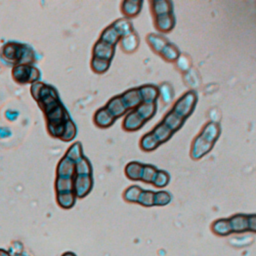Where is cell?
I'll use <instances>...</instances> for the list:
<instances>
[{
  "label": "cell",
  "mask_w": 256,
  "mask_h": 256,
  "mask_svg": "<svg viewBox=\"0 0 256 256\" xmlns=\"http://www.w3.org/2000/svg\"><path fill=\"white\" fill-rule=\"evenodd\" d=\"M114 119L115 118L106 108L99 109L94 115V121H95L96 125L99 127H102V128L111 126L114 122Z\"/></svg>",
  "instance_id": "cell-10"
},
{
  "label": "cell",
  "mask_w": 256,
  "mask_h": 256,
  "mask_svg": "<svg viewBox=\"0 0 256 256\" xmlns=\"http://www.w3.org/2000/svg\"><path fill=\"white\" fill-rule=\"evenodd\" d=\"M173 25H174V18L170 13L156 16V26L158 30L168 32L173 28Z\"/></svg>",
  "instance_id": "cell-12"
},
{
  "label": "cell",
  "mask_w": 256,
  "mask_h": 256,
  "mask_svg": "<svg viewBox=\"0 0 256 256\" xmlns=\"http://www.w3.org/2000/svg\"><path fill=\"white\" fill-rule=\"evenodd\" d=\"M142 192V190L138 187V186H131L129 187L125 193H124V197L126 200L128 201H138L139 195Z\"/></svg>",
  "instance_id": "cell-37"
},
{
  "label": "cell",
  "mask_w": 256,
  "mask_h": 256,
  "mask_svg": "<svg viewBox=\"0 0 256 256\" xmlns=\"http://www.w3.org/2000/svg\"><path fill=\"white\" fill-rule=\"evenodd\" d=\"M112 26L116 31H117L119 36H123V37L131 34L133 29L132 24L126 19H119L117 21H115Z\"/></svg>",
  "instance_id": "cell-19"
},
{
  "label": "cell",
  "mask_w": 256,
  "mask_h": 256,
  "mask_svg": "<svg viewBox=\"0 0 256 256\" xmlns=\"http://www.w3.org/2000/svg\"><path fill=\"white\" fill-rule=\"evenodd\" d=\"M214 143L209 142L199 135L193 142L192 149H191V156L193 159H199L202 156H204L206 153L210 151L213 147Z\"/></svg>",
  "instance_id": "cell-4"
},
{
  "label": "cell",
  "mask_w": 256,
  "mask_h": 256,
  "mask_svg": "<svg viewBox=\"0 0 256 256\" xmlns=\"http://www.w3.org/2000/svg\"><path fill=\"white\" fill-rule=\"evenodd\" d=\"M0 256H11V255L5 249H0Z\"/></svg>",
  "instance_id": "cell-41"
},
{
  "label": "cell",
  "mask_w": 256,
  "mask_h": 256,
  "mask_svg": "<svg viewBox=\"0 0 256 256\" xmlns=\"http://www.w3.org/2000/svg\"><path fill=\"white\" fill-rule=\"evenodd\" d=\"M168 182H169V175L163 170H158L152 183H154V185L157 186V187H163V186L167 185Z\"/></svg>",
  "instance_id": "cell-35"
},
{
  "label": "cell",
  "mask_w": 256,
  "mask_h": 256,
  "mask_svg": "<svg viewBox=\"0 0 256 256\" xmlns=\"http://www.w3.org/2000/svg\"><path fill=\"white\" fill-rule=\"evenodd\" d=\"M119 37H120V36H119V34L117 33V31H116V30L114 29V27L111 25V26H109L108 28H106V29L103 31L100 40L103 41V42H105V43H107V44H110V45L114 46V44L118 41Z\"/></svg>",
  "instance_id": "cell-23"
},
{
  "label": "cell",
  "mask_w": 256,
  "mask_h": 256,
  "mask_svg": "<svg viewBox=\"0 0 256 256\" xmlns=\"http://www.w3.org/2000/svg\"><path fill=\"white\" fill-rule=\"evenodd\" d=\"M219 133H220L219 125L214 122H209L203 128L200 135L205 139V140L211 142V143H214L219 136Z\"/></svg>",
  "instance_id": "cell-11"
},
{
  "label": "cell",
  "mask_w": 256,
  "mask_h": 256,
  "mask_svg": "<svg viewBox=\"0 0 256 256\" xmlns=\"http://www.w3.org/2000/svg\"><path fill=\"white\" fill-rule=\"evenodd\" d=\"M247 222H248V227L250 230L256 231V215L250 216L247 218Z\"/></svg>",
  "instance_id": "cell-40"
},
{
  "label": "cell",
  "mask_w": 256,
  "mask_h": 256,
  "mask_svg": "<svg viewBox=\"0 0 256 256\" xmlns=\"http://www.w3.org/2000/svg\"><path fill=\"white\" fill-rule=\"evenodd\" d=\"M171 199V196L167 192L160 191L157 193H154V204L156 205H165L167 204Z\"/></svg>",
  "instance_id": "cell-38"
},
{
  "label": "cell",
  "mask_w": 256,
  "mask_h": 256,
  "mask_svg": "<svg viewBox=\"0 0 256 256\" xmlns=\"http://www.w3.org/2000/svg\"><path fill=\"white\" fill-rule=\"evenodd\" d=\"M75 134H76L75 125L73 124V122L70 119L67 120L65 123V128H64V132H63L61 139L65 141H69V140H71L72 138H74Z\"/></svg>",
  "instance_id": "cell-32"
},
{
  "label": "cell",
  "mask_w": 256,
  "mask_h": 256,
  "mask_svg": "<svg viewBox=\"0 0 256 256\" xmlns=\"http://www.w3.org/2000/svg\"><path fill=\"white\" fill-rule=\"evenodd\" d=\"M231 229H233L235 231H243L248 227V222H247V217L243 215H236L233 216L229 220Z\"/></svg>",
  "instance_id": "cell-26"
},
{
  "label": "cell",
  "mask_w": 256,
  "mask_h": 256,
  "mask_svg": "<svg viewBox=\"0 0 256 256\" xmlns=\"http://www.w3.org/2000/svg\"><path fill=\"white\" fill-rule=\"evenodd\" d=\"M65 157L68 158L69 160H71L72 162H74V163L78 162L82 158V149H81L80 143H75L70 148H69Z\"/></svg>",
  "instance_id": "cell-27"
},
{
  "label": "cell",
  "mask_w": 256,
  "mask_h": 256,
  "mask_svg": "<svg viewBox=\"0 0 256 256\" xmlns=\"http://www.w3.org/2000/svg\"><path fill=\"white\" fill-rule=\"evenodd\" d=\"M135 111L139 114V116H140L144 121H147L155 114L156 104H155V102H153V103L142 102L140 105H138L136 107Z\"/></svg>",
  "instance_id": "cell-13"
},
{
  "label": "cell",
  "mask_w": 256,
  "mask_h": 256,
  "mask_svg": "<svg viewBox=\"0 0 256 256\" xmlns=\"http://www.w3.org/2000/svg\"><path fill=\"white\" fill-rule=\"evenodd\" d=\"M55 187H56L57 193L73 191V178H60V177H57Z\"/></svg>",
  "instance_id": "cell-24"
},
{
  "label": "cell",
  "mask_w": 256,
  "mask_h": 256,
  "mask_svg": "<svg viewBox=\"0 0 256 256\" xmlns=\"http://www.w3.org/2000/svg\"><path fill=\"white\" fill-rule=\"evenodd\" d=\"M140 7H141L140 1H124L122 3V11L128 17L137 15L141 9Z\"/></svg>",
  "instance_id": "cell-21"
},
{
  "label": "cell",
  "mask_w": 256,
  "mask_h": 256,
  "mask_svg": "<svg viewBox=\"0 0 256 256\" xmlns=\"http://www.w3.org/2000/svg\"><path fill=\"white\" fill-rule=\"evenodd\" d=\"M160 143L158 142V140L156 139V137L153 135L152 132L145 134L141 141H140V146L144 151H152L154 150Z\"/></svg>",
  "instance_id": "cell-20"
},
{
  "label": "cell",
  "mask_w": 256,
  "mask_h": 256,
  "mask_svg": "<svg viewBox=\"0 0 256 256\" xmlns=\"http://www.w3.org/2000/svg\"><path fill=\"white\" fill-rule=\"evenodd\" d=\"M75 170L77 175H91V166L86 158H81L75 163Z\"/></svg>",
  "instance_id": "cell-30"
},
{
  "label": "cell",
  "mask_w": 256,
  "mask_h": 256,
  "mask_svg": "<svg viewBox=\"0 0 256 256\" xmlns=\"http://www.w3.org/2000/svg\"><path fill=\"white\" fill-rule=\"evenodd\" d=\"M184 122V119L179 117V116L177 114H175L173 111H170L166 114V116L164 117V120H163V123L170 129L172 130L173 132L178 130L182 124Z\"/></svg>",
  "instance_id": "cell-16"
},
{
  "label": "cell",
  "mask_w": 256,
  "mask_h": 256,
  "mask_svg": "<svg viewBox=\"0 0 256 256\" xmlns=\"http://www.w3.org/2000/svg\"><path fill=\"white\" fill-rule=\"evenodd\" d=\"M121 98L127 109L137 107L138 105H140L142 103V98H141L139 88L127 90L121 96Z\"/></svg>",
  "instance_id": "cell-6"
},
{
  "label": "cell",
  "mask_w": 256,
  "mask_h": 256,
  "mask_svg": "<svg viewBox=\"0 0 256 256\" xmlns=\"http://www.w3.org/2000/svg\"><path fill=\"white\" fill-rule=\"evenodd\" d=\"M93 54H94V58L110 61V59L114 54V46L99 40L94 46Z\"/></svg>",
  "instance_id": "cell-5"
},
{
  "label": "cell",
  "mask_w": 256,
  "mask_h": 256,
  "mask_svg": "<svg viewBox=\"0 0 256 256\" xmlns=\"http://www.w3.org/2000/svg\"><path fill=\"white\" fill-rule=\"evenodd\" d=\"M75 198L76 196L73 191L57 193V203L64 209L71 208L75 203Z\"/></svg>",
  "instance_id": "cell-17"
},
{
  "label": "cell",
  "mask_w": 256,
  "mask_h": 256,
  "mask_svg": "<svg viewBox=\"0 0 256 256\" xmlns=\"http://www.w3.org/2000/svg\"><path fill=\"white\" fill-rule=\"evenodd\" d=\"M13 77L20 83L33 82L38 80L39 71L31 65H17L13 70Z\"/></svg>",
  "instance_id": "cell-2"
},
{
  "label": "cell",
  "mask_w": 256,
  "mask_h": 256,
  "mask_svg": "<svg viewBox=\"0 0 256 256\" xmlns=\"http://www.w3.org/2000/svg\"><path fill=\"white\" fill-rule=\"evenodd\" d=\"M213 229H214L216 233L221 234V235H225L230 232L231 226H230L229 221H227V220H218L214 223Z\"/></svg>",
  "instance_id": "cell-34"
},
{
  "label": "cell",
  "mask_w": 256,
  "mask_h": 256,
  "mask_svg": "<svg viewBox=\"0 0 256 256\" xmlns=\"http://www.w3.org/2000/svg\"><path fill=\"white\" fill-rule=\"evenodd\" d=\"M138 202L145 206L154 205V192L152 191H142L139 195Z\"/></svg>",
  "instance_id": "cell-36"
},
{
  "label": "cell",
  "mask_w": 256,
  "mask_h": 256,
  "mask_svg": "<svg viewBox=\"0 0 256 256\" xmlns=\"http://www.w3.org/2000/svg\"><path fill=\"white\" fill-rule=\"evenodd\" d=\"M109 64H110V61L99 59V58H93L92 62H91L92 69L97 73L105 72L109 68Z\"/></svg>",
  "instance_id": "cell-31"
},
{
  "label": "cell",
  "mask_w": 256,
  "mask_h": 256,
  "mask_svg": "<svg viewBox=\"0 0 256 256\" xmlns=\"http://www.w3.org/2000/svg\"><path fill=\"white\" fill-rule=\"evenodd\" d=\"M142 101L145 103H153L158 97V89L153 85H145L139 88Z\"/></svg>",
  "instance_id": "cell-14"
},
{
  "label": "cell",
  "mask_w": 256,
  "mask_h": 256,
  "mask_svg": "<svg viewBox=\"0 0 256 256\" xmlns=\"http://www.w3.org/2000/svg\"><path fill=\"white\" fill-rule=\"evenodd\" d=\"M92 188L91 175H77L73 179V192L77 197L86 196Z\"/></svg>",
  "instance_id": "cell-3"
},
{
  "label": "cell",
  "mask_w": 256,
  "mask_h": 256,
  "mask_svg": "<svg viewBox=\"0 0 256 256\" xmlns=\"http://www.w3.org/2000/svg\"><path fill=\"white\" fill-rule=\"evenodd\" d=\"M153 10L157 16L168 14L171 11V3L168 1H154L153 3Z\"/></svg>",
  "instance_id": "cell-28"
},
{
  "label": "cell",
  "mask_w": 256,
  "mask_h": 256,
  "mask_svg": "<svg viewBox=\"0 0 256 256\" xmlns=\"http://www.w3.org/2000/svg\"><path fill=\"white\" fill-rule=\"evenodd\" d=\"M161 53H162V55H163V57L168 61H174L179 57L178 49L175 47L174 45H172L170 43L166 44V46L163 48V50L161 51Z\"/></svg>",
  "instance_id": "cell-29"
},
{
  "label": "cell",
  "mask_w": 256,
  "mask_h": 256,
  "mask_svg": "<svg viewBox=\"0 0 256 256\" xmlns=\"http://www.w3.org/2000/svg\"><path fill=\"white\" fill-rule=\"evenodd\" d=\"M142 169H143V164L139 163V162H130L127 164L125 168V173L128 176V178L132 180H139L141 179V174H142Z\"/></svg>",
  "instance_id": "cell-18"
},
{
  "label": "cell",
  "mask_w": 256,
  "mask_h": 256,
  "mask_svg": "<svg viewBox=\"0 0 256 256\" xmlns=\"http://www.w3.org/2000/svg\"><path fill=\"white\" fill-rule=\"evenodd\" d=\"M14 256H29V255L26 254V253H24V252H19V253L14 254Z\"/></svg>",
  "instance_id": "cell-43"
},
{
  "label": "cell",
  "mask_w": 256,
  "mask_h": 256,
  "mask_svg": "<svg viewBox=\"0 0 256 256\" xmlns=\"http://www.w3.org/2000/svg\"><path fill=\"white\" fill-rule=\"evenodd\" d=\"M147 39H148V42L151 47L156 52H161L166 46V44L168 43L165 38L161 37L159 35H155V34H150Z\"/></svg>",
  "instance_id": "cell-22"
},
{
  "label": "cell",
  "mask_w": 256,
  "mask_h": 256,
  "mask_svg": "<svg viewBox=\"0 0 256 256\" xmlns=\"http://www.w3.org/2000/svg\"><path fill=\"white\" fill-rule=\"evenodd\" d=\"M153 135L156 137V139L158 140L159 143L162 142H165L167 141L168 139L172 136L173 131L170 130L163 122H161L160 124H158L152 131Z\"/></svg>",
  "instance_id": "cell-15"
},
{
  "label": "cell",
  "mask_w": 256,
  "mask_h": 256,
  "mask_svg": "<svg viewBox=\"0 0 256 256\" xmlns=\"http://www.w3.org/2000/svg\"><path fill=\"white\" fill-rule=\"evenodd\" d=\"M145 122L146 121H144L140 116H139V114L134 110L126 115L123 122V127L128 131H134L141 128Z\"/></svg>",
  "instance_id": "cell-7"
},
{
  "label": "cell",
  "mask_w": 256,
  "mask_h": 256,
  "mask_svg": "<svg viewBox=\"0 0 256 256\" xmlns=\"http://www.w3.org/2000/svg\"><path fill=\"white\" fill-rule=\"evenodd\" d=\"M75 171V163L64 157L58 165L57 175L60 178H72Z\"/></svg>",
  "instance_id": "cell-9"
},
{
  "label": "cell",
  "mask_w": 256,
  "mask_h": 256,
  "mask_svg": "<svg viewBox=\"0 0 256 256\" xmlns=\"http://www.w3.org/2000/svg\"><path fill=\"white\" fill-rule=\"evenodd\" d=\"M62 256H76L73 252H70V251H68V252H65L62 254Z\"/></svg>",
  "instance_id": "cell-42"
},
{
  "label": "cell",
  "mask_w": 256,
  "mask_h": 256,
  "mask_svg": "<svg viewBox=\"0 0 256 256\" xmlns=\"http://www.w3.org/2000/svg\"><path fill=\"white\" fill-rule=\"evenodd\" d=\"M157 171L158 170L156 169V167H154L152 165H143L141 180H143L144 182H147V183L153 182Z\"/></svg>",
  "instance_id": "cell-33"
},
{
  "label": "cell",
  "mask_w": 256,
  "mask_h": 256,
  "mask_svg": "<svg viewBox=\"0 0 256 256\" xmlns=\"http://www.w3.org/2000/svg\"><path fill=\"white\" fill-rule=\"evenodd\" d=\"M121 44H122V47L125 51H127V52L134 51L138 46V37L135 33L132 32L131 34L122 38Z\"/></svg>",
  "instance_id": "cell-25"
},
{
  "label": "cell",
  "mask_w": 256,
  "mask_h": 256,
  "mask_svg": "<svg viewBox=\"0 0 256 256\" xmlns=\"http://www.w3.org/2000/svg\"><path fill=\"white\" fill-rule=\"evenodd\" d=\"M197 100L196 93L194 91H188L177 100L174 104L172 111L177 114L179 117L185 119L193 111Z\"/></svg>",
  "instance_id": "cell-1"
},
{
  "label": "cell",
  "mask_w": 256,
  "mask_h": 256,
  "mask_svg": "<svg viewBox=\"0 0 256 256\" xmlns=\"http://www.w3.org/2000/svg\"><path fill=\"white\" fill-rule=\"evenodd\" d=\"M160 93H161V96H162V100L165 101V102H169L173 97L172 88L167 83L162 84V86L160 87Z\"/></svg>",
  "instance_id": "cell-39"
},
{
  "label": "cell",
  "mask_w": 256,
  "mask_h": 256,
  "mask_svg": "<svg viewBox=\"0 0 256 256\" xmlns=\"http://www.w3.org/2000/svg\"><path fill=\"white\" fill-rule=\"evenodd\" d=\"M113 116L114 118L116 117H120L121 115H123L126 111L127 108L125 107L121 96H117V97H113L106 105L105 107Z\"/></svg>",
  "instance_id": "cell-8"
}]
</instances>
